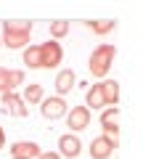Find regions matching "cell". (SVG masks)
<instances>
[{"mask_svg":"<svg viewBox=\"0 0 143 159\" xmlns=\"http://www.w3.org/2000/svg\"><path fill=\"white\" fill-rule=\"evenodd\" d=\"M24 82V72H19V69H0V96L3 93H13L19 85Z\"/></svg>","mask_w":143,"mask_h":159,"instance_id":"cell-7","label":"cell"},{"mask_svg":"<svg viewBox=\"0 0 143 159\" xmlns=\"http://www.w3.org/2000/svg\"><path fill=\"white\" fill-rule=\"evenodd\" d=\"M21 61H24V66H27V69H42V53H40V45H29V48H24Z\"/></svg>","mask_w":143,"mask_h":159,"instance_id":"cell-13","label":"cell"},{"mask_svg":"<svg viewBox=\"0 0 143 159\" xmlns=\"http://www.w3.org/2000/svg\"><path fill=\"white\" fill-rule=\"evenodd\" d=\"M48 32H51V37L58 43L61 37H66V34H69V21H66V19H56V21H51Z\"/></svg>","mask_w":143,"mask_h":159,"instance_id":"cell-17","label":"cell"},{"mask_svg":"<svg viewBox=\"0 0 143 159\" xmlns=\"http://www.w3.org/2000/svg\"><path fill=\"white\" fill-rule=\"evenodd\" d=\"M11 154L16 159H37L42 154V148L34 141H16V143H11Z\"/></svg>","mask_w":143,"mask_h":159,"instance_id":"cell-9","label":"cell"},{"mask_svg":"<svg viewBox=\"0 0 143 159\" xmlns=\"http://www.w3.org/2000/svg\"><path fill=\"white\" fill-rule=\"evenodd\" d=\"M0 101H3V109H6L11 117H27V103L21 101V96L19 93H3L0 96Z\"/></svg>","mask_w":143,"mask_h":159,"instance_id":"cell-8","label":"cell"},{"mask_svg":"<svg viewBox=\"0 0 143 159\" xmlns=\"http://www.w3.org/2000/svg\"><path fill=\"white\" fill-rule=\"evenodd\" d=\"M85 27L90 29L93 34H109V32H114L117 21L114 19H98V21H85Z\"/></svg>","mask_w":143,"mask_h":159,"instance_id":"cell-15","label":"cell"},{"mask_svg":"<svg viewBox=\"0 0 143 159\" xmlns=\"http://www.w3.org/2000/svg\"><path fill=\"white\" fill-rule=\"evenodd\" d=\"M40 53H42V69H56L58 64L64 61V48H61V43H56V40L42 43Z\"/></svg>","mask_w":143,"mask_h":159,"instance_id":"cell-4","label":"cell"},{"mask_svg":"<svg viewBox=\"0 0 143 159\" xmlns=\"http://www.w3.org/2000/svg\"><path fill=\"white\" fill-rule=\"evenodd\" d=\"M6 146V130H3V125H0V148Z\"/></svg>","mask_w":143,"mask_h":159,"instance_id":"cell-19","label":"cell"},{"mask_svg":"<svg viewBox=\"0 0 143 159\" xmlns=\"http://www.w3.org/2000/svg\"><path fill=\"white\" fill-rule=\"evenodd\" d=\"M98 85H101L106 106H117V101H119V82H117V80H103V82H98Z\"/></svg>","mask_w":143,"mask_h":159,"instance_id":"cell-12","label":"cell"},{"mask_svg":"<svg viewBox=\"0 0 143 159\" xmlns=\"http://www.w3.org/2000/svg\"><path fill=\"white\" fill-rule=\"evenodd\" d=\"M77 85V77H74V72L72 69H61V72L56 74V90H58V96H66V93H72V88Z\"/></svg>","mask_w":143,"mask_h":159,"instance_id":"cell-11","label":"cell"},{"mask_svg":"<svg viewBox=\"0 0 143 159\" xmlns=\"http://www.w3.org/2000/svg\"><path fill=\"white\" fill-rule=\"evenodd\" d=\"M13 159H16V157H13Z\"/></svg>","mask_w":143,"mask_h":159,"instance_id":"cell-20","label":"cell"},{"mask_svg":"<svg viewBox=\"0 0 143 159\" xmlns=\"http://www.w3.org/2000/svg\"><path fill=\"white\" fill-rule=\"evenodd\" d=\"M42 98H45V93H42V85H37V82H32V85H29L27 90L21 93V101L29 103V106H34V103H42Z\"/></svg>","mask_w":143,"mask_h":159,"instance_id":"cell-16","label":"cell"},{"mask_svg":"<svg viewBox=\"0 0 143 159\" xmlns=\"http://www.w3.org/2000/svg\"><path fill=\"white\" fill-rule=\"evenodd\" d=\"M66 111H69V106L61 96L42 98V103H40V114L45 119H61V117H66Z\"/></svg>","mask_w":143,"mask_h":159,"instance_id":"cell-5","label":"cell"},{"mask_svg":"<svg viewBox=\"0 0 143 159\" xmlns=\"http://www.w3.org/2000/svg\"><path fill=\"white\" fill-rule=\"evenodd\" d=\"M114 148L117 146L106 135H98V138H93V143H90V157L93 159H109L111 154H114Z\"/></svg>","mask_w":143,"mask_h":159,"instance_id":"cell-10","label":"cell"},{"mask_svg":"<svg viewBox=\"0 0 143 159\" xmlns=\"http://www.w3.org/2000/svg\"><path fill=\"white\" fill-rule=\"evenodd\" d=\"M85 106L93 109V111H98V109L106 106V101H103V93H101V85H93L90 90L85 93Z\"/></svg>","mask_w":143,"mask_h":159,"instance_id":"cell-14","label":"cell"},{"mask_svg":"<svg viewBox=\"0 0 143 159\" xmlns=\"http://www.w3.org/2000/svg\"><path fill=\"white\" fill-rule=\"evenodd\" d=\"M90 125V109L82 103V106H72L66 111V127H69V133H80V130H85V127Z\"/></svg>","mask_w":143,"mask_h":159,"instance_id":"cell-3","label":"cell"},{"mask_svg":"<svg viewBox=\"0 0 143 159\" xmlns=\"http://www.w3.org/2000/svg\"><path fill=\"white\" fill-rule=\"evenodd\" d=\"M37 159H61V154H56V151H42Z\"/></svg>","mask_w":143,"mask_h":159,"instance_id":"cell-18","label":"cell"},{"mask_svg":"<svg viewBox=\"0 0 143 159\" xmlns=\"http://www.w3.org/2000/svg\"><path fill=\"white\" fill-rule=\"evenodd\" d=\"M58 154L66 159H77L82 154V141L74 135V133H66V135L58 138Z\"/></svg>","mask_w":143,"mask_h":159,"instance_id":"cell-6","label":"cell"},{"mask_svg":"<svg viewBox=\"0 0 143 159\" xmlns=\"http://www.w3.org/2000/svg\"><path fill=\"white\" fill-rule=\"evenodd\" d=\"M114 56H117V48L114 45H109V43L98 45L96 51L90 53V61H87L90 74H93V77H106L109 69H111V64H114Z\"/></svg>","mask_w":143,"mask_h":159,"instance_id":"cell-2","label":"cell"},{"mask_svg":"<svg viewBox=\"0 0 143 159\" xmlns=\"http://www.w3.org/2000/svg\"><path fill=\"white\" fill-rule=\"evenodd\" d=\"M29 37H32V21H24V19H8V21H3V37H0V43H6L8 51L27 48Z\"/></svg>","mask_w":143,"mask_h":159,"instance_id":"cell-1","label":"cell"}]
</instances>
